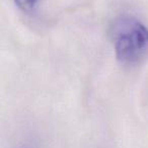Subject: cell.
<instances>
[{"label": "cell", "instance_id": "cell-1", "mask_svg": "<svg viewBox=\"0 0 148 148\" xmlns=\"http://www.w3.org/2000/svg\"><path fill=\"white\" fill-rule=\"evenodd\" d=\"M116 57L125 66H138L148 59V27L131 14H122L111 25Z\"/></svg>", "mask_w": 148, "mask_h": 148}, {"label": "cell", "instance_id": "cell-2", "mask_svg": "<svg viewBox=\"0 0 148 148\" xmlns=\"http://www.w3.org/2000/svg\"><path fill=\"white\" fill-rule=\"evenodd\" d=\"M15 4L23 11H31L35 8L38 0H14Z\"/></svg>", "mask_w": 148, "mask_h": 148}]
</instances>
